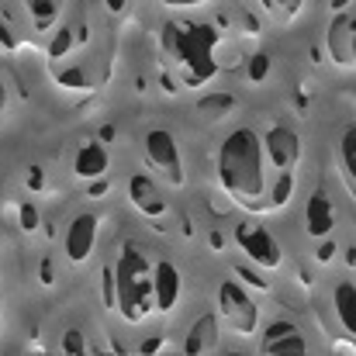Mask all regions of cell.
<instances>
[{
	"label": "cell",
	"instance_id": "6da1fadb",
	"mask_svg": "<svg viewBox=\"0 0 356 356\" xmlns=\"http://www.w3.org/2000/svg\"><path fill=\"white\" fill-rule=\"evenodd\" d=\"M218 180L225 194L242 208L263 211L259 204L266 201V159H263V142L252 128L242 124L225 135L218 149Z\"/></svg>",
	"mask_w": 356,
	"mask_h": 356
},
{
	"label": "cell",
	"instance_id": "44dd1931",
	"mask_svg": "<svg viewBox=\"0 0 356 356\" xmlns=\"http://www.w3.org/2000/svg\"><path fill=\"white\" fill-rule=\"evenodd\" d=\"M263 3H266V10L277 14V17H298L301 7H305V0H263Z\"/></svg>",
	"mask_w": 356,
	"mask_h": 356
},
{
	"label": "cell",
	"instance_id": "d4e9b609",
	"mask_svg": "<svg viewBox=\"0 0 356 356\" xmlns=\"http://www.w3.org/2000/svg\"><path fill=\"white\" fill-rule=\"evenodd\" d=\"M266 73H270V59H266L263 52H256L252 63H249V80H263Z\"/></svg>",
	"mask_w": 356,
	"mask_h": 356
},
{
	"label": "cell",
	"instance_id": "52a82bcc",
	"mask_svg": "<svg viewBox=\"0 0 356 356\" xmlns=\"http://www.w3.org/2000/svg\"><path fill=\"white\" fill-rule=\"evenodd\" d=\"M325 49H329V59L339 70H353L356 66V14L350 7L336 10V17L325 31Z\"/></svg>",
	"mask_w": 356,
	"mask_h": 356
},
{
	"label": "cell",
	"instance_id": "30bf717a",
	"mask_svg": "<svg viewBox=\"0 0 356 356\" xmlns=\"http://www.w3.org/2000/svg\"><path fill=\"white\" fill-rule=\"evenodd\" d=\"M180 294H184V277L180 270L170 263V259H159L152 266V301H156V312L159 315H170L177 305H180Z\"/></svg>",
	"mask_w": 356,
	"mask_h": 356
},
{
	"label": "cell",
	"instance_id": "3957f363",
	"mask_svg": "<svg viewBox=\"0 0 356 356\" xmlns=\"http://www.w3.org/2000/svg\"><path fill=\"white\" fill-rule=\"evenodd\" d=\"M111 287H115V308L124 322L138 325L156 312L152 301V263L138 245H124L118 263L111 266Z\"/></svg>",
	"mask_w": 356,
	"mask_h": 356
},
{
	"label": "cell",
	"instance_id": "8992f818",
	"mask_svg": "<svg viewBox=\"0 0 356 356\" xmlns=\"http://www.w3.org/2000/svg\"><path fill=\"white\" fill-rule=\"evenodd\" d=\"M236 242H238V249H242L259 270H277V266L284 263V249H280V242L270 236L263 225H256V222H238L236 225Z\"/></svg>",
	"mask_w": 356,
	"mask_h": 356
},
{
	"label": "cell",
	"instance_id": "8fae6325",
	"mask_svg": "<svg viewBox=\"0 0 356 356\" xmlns=\"http://www.w3.org/2000/svg\"><path fill=\"white\" fill-rule=\"evenodd\" d=\"M128 194H131V204H135L145 218H163V215H166V197H163V191L156 187L152 177L135 173V177L128 180Z\"/></svg>",
	"mask_w": 356,
	"mask_h": 356
},
{
	"label": "cell",
	"instance_id": "7c38bea8",
	"mask_svg": "<svg viewBox=\"0 0 356 356\" xmlns=\"http://www.w3.org/2000/svg\"><path fill=\"white\" fill-rule=\"evenodd\" d=\"M263 353L266 356H301V353H308V343H305V336L291 322H277V325L266 329Z\"/></svg>",
	"mask_w": 356,
	"mask_h": 356
},
{
	"label": "cell",
	"instance_id": "ba28073f",
	"mask_svg": "<svg viewBox=\"0 0 356 356\" xmlns=\"http://www.w3.org/2000/svg\"><path fill=\"white\" fill-rule=\"evenodd\" d=\"M259 142H263V159H266L277 173L298 166V159H301V135H298L291 124H270Z\"/></svg>",
	"mask_w": 356,
	"mask_h": 356
},
{
	"label": "cell",
	"instance_id": "ffe728a7",
	"mask_svg": "<svg viewBox=\"0 0 356 356\" xmlns=\"http://www.w3.org/2000/svg\"><path fill=\"white\" fill-rule=\"evenodd\" d=\"M197 111H201V115H208V118H218V115L232 111V97H229V94H211V97L197 101Z\"/></svg>",
	"mask_w": 356,
	"mask_h": 356
},
{
	"label": "cell",
	"instance_id": "4fadbf2b",
	"mask_svg": "<svg viewBox=\"0 0 356 356\" xmlns=\"http://www.w3.org/2000/svg\"><path fill=\"white\" fill-rule=\"evenodd\" d=\"M215 350H218V315L204 312V315H197V322L184 336V353L204 356V353H215Z\"/></svg>",
	"mask_w": 356,
	"mask_h": 356
},
{
	"label": "cell",
	"instance_id": "484cf974",
	"mask_svg": "<svg viewBox=\"0 0 356 356\" xmlns=\"http://www.w3.org/2000/svg\"><path fill=\"white\" fill-rule=\"evenodd\" d=\"M163 7H173V10H187V7H204L211 0H159Z\"/></svg>",
	"mask_w": 356,
	"mask_h": 356
},
{
	"label": "cell",
	"instance_id": "277c9868",
	"mask_svg": "<svg viewBox=\"0 0 356 356\" xmlns=\"http://www.w3.org/2000/svg\"><path fill=\"white\" fill-rule=\"evenodd\" d=\"M218 312L229 322V329L236 336H256L259 329V305L256 298L238 284V280H222L218 287Z\"/></svg>",
	"mask_w": 356,
	"mask_h": 356
},
{
	"label": "cell",
	"instance_id": "603a6c76",
	"mask_svg": "<svg viewBox=\"0 0 356 356\" xmlns=\"http://www.w3.org/2000/svg\"><path fill=\"white\" fill-rule=\"evenodd\" d=\"M70 49H73V28H70V24H63V28H59V35H56V45L49 49V56H52V59H59V56H63V52H70Z\"/></svg>",
	"mask_w": 356,
	"mask_h": 356
},
{
	"label": "cell",
	"instance_id": "9c48e42d",
	"mask_svg": "<svg viewBox=\"0 0 356 356\" xmlns=\"http://www.w3.org/2000/svg\"><path fill=\"white\" fill-rule=\"evenodd\" d=\"M97 232H101V222H97L94 211H83V215H76V218L66 225L63 252H66V259H70L73 266H80V263H87V259L94 256V249H97Z\"/></svg>",
	"mask_w": 356,
	"mask_h": 356
},
{
	"label": "cell",
	"instance_id": "7402d4cb",
	"mask_svg": "<svg viewBox=\"0 0 356 356\" xmlns=\"http://www.w3.org/2000/svg\"><path fill=\"white\" fill-rule=\"evenodd\" d=\"M63 353H73V356L87 353V339H83L80 329H66L63 332Z\"/></svg>",
	"mask_w": 356,
	"mask_h": 356
},
{
	"label": "cell",
	"instance_id": "ac0fdd59",
	"mask_svg": "<svg viewBox=\"0 0 356 356\" xmlns=\"http://www.w3.org/2000/svg\"><path fill=\"white\" fill-rule=\"evenodd\" d=\"M294 197V170H280L273 184H266V204L270 211H280Z\"/></svg>",
	"mask_w": 356,
	"mask_h": 356
},
{
	"label": "cell",
	"instance_id": "2e32d148",
	"mask_svg": "<svg viewBox=\"0 0 356 356\" xmlns=\"http://www.w3.org/2000/svg\"><path fill=\"white\" fill-rule=\"evenodd\" d=\"M332 305H336V318L346 329V336H356V287L353 280H339L332 291Z\"/></svg>",
	"mask_w": 356,
	"mask_h": 356
},
{
	"label": "cell",
	"instance_id": "9a60e30c",
	"mask_svg": "<svg viewBox=\"0 0 356 356\" xmlns=\"http://www.w3.org/2000/svg\"><path fill=\"white\" fill-rule=\"evenodd\" d=\"M305 225H308V236H315V238H325L336 229V208H332V201H329L325 191H315V194L308 197Z\"/></svg>",
	"mask_w": 356,
	"mask_h": 356
},
{
	"label": "cell",
	"instance_id": "d6986e66",
	"mask_svg": "<svg viewBox=\"0 0 356 356\" xmlns=\"http://www.w3.org/2000/svg\"><path fill=\"white\" fill-rule=\"evenodd\" d=\"M339 159H343V173H346V187L353 191V180H356V128L346 124L343 138H339Z\"/></svg>",
	"mask_w": 356,
	"mask_h": 356
},
{
	"label": "cell",
	"instance_id": "cb8c5ba5",
	"mask_svg": "<svg viewBox=\"0 0 356 356\" xmlns=\"http://www.w3.org/2000/svg\"><path fill=\"white\" fill-rule=\"evenodd\" d=\"M17 222H21L24 232H35L38 222H42V218H38V208H35V204H21V208H17Z\"/></svg>",
	"mask_w": 356,
	"mask_h": 356
},
{
	"label": "cell",
	"instance_id": "7a4b0ae2",
	"mask_svg": "<svg viewBox=\"0 0 356 356\" xmlns=\"http://www.w3.org/2000/svg\"><path fill=\"white\" fill-rule=\"evenodd\" d=\"M163 45L170 59L180 66L187 87H201L218 73L215 49H218V31L211 24H194V21H173L163 31Z\"/></svg>",
	"mask_w": 356,
	"mask_h": 356
},
{
	"label": "cell",
	"instance_id": "e0dca14e",
	"mask_svg": "<svg viewBox=\"0 0 356 356\" xmlns=\"http://www.w3.org/2000/svg\"><path fill=\"white\" fill-rule=\"evenodd\" d=\"M24 3V10H28V17H31V24H35V31H49L56 21H59V14H63V3L66 0H21Z\"/></svg>",
	"mask_w": 356,
	"mask_h": 356
},
{
	"label": "cell",
	"instance_id": "83f0119b",
	"mask_svg": "<svg viewBox=\"0 0 356 356\" xmlns=\"http://www.w3.org/2000/svg\"><path fill=\"white\" fill-rule=\"evenodd\" d=\"M3 108H7V87H3V76H0V115H3Z\"/></svg>",
	"mask_w": 356,
	"mask_h": 356
},
{
	"label": "cell",
	"instance_id": "5bb4252c",
	"mask_svg": "<svg viewBox=\"0 0 356 356\" xmlns=\"http://www.w3.org/2000/svg\"><path fill=\"white\" fill-rule=\"evenodd\" d=\"M108 166H111V156L101 142H87L73 156V177H80V180H101L108 173Z\"/></svg>",
	"mask_w": 356,
	"mask_h": 356
},
{
	"label": "cell",
	"instance_id": "4316f807",
	"mask_svg": "<svg viewBox=\"0 0 356 356\" xmlns=\"http://www.w3.org/2000/svg\"><path fill=\"white\" fill-rule=\"evenodd\" d=\"M104 3H108V10H111V14H121L128 0H104Z\"/></svg>",
	"mask_w": 356,
	"mask_h": 356
},
{
	"label": "cell",
	"instance_id": "5b68a950",
	"mask_svg": "<svg viewBox=\"0 0 356 356\" xmlns=\"http://www.w3.org/2000/svg\"><path fill=\"white\" fill-rule=\"evenodd\" d=\"M145 163L170 184H184V159H180V145H177L173 131H166V128L145 131Z\"/></svg>",
	"mask_w": 356,
	"mask_h": 356
},
{
	"label": "cell",
	"instance_id": "f1b7e54d",
	"mask_svg": "<svg viewBox=\"0 0 356 356\" xmlns=\"http://www.w3.org/2000/svg\"><path fill=\"white\" fill-rule=\"evenodd\" d=\"M0 318H3V284H0Z\"/></svg>",
	"mask_w": 356,
	"mask_h": 356
}]
</instances>
